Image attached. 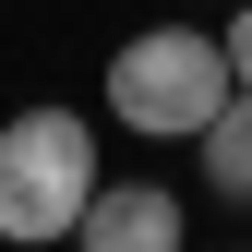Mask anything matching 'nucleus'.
Returning <instances> with one entry per match:
<instances>
[{"label":"nucleus","instance_id":"3","mask_svg":"<svg viewBox=\"0 0 252 252\" xmlns=\"http://www.w3.org/2000/svg\"><path fill=\"white\" fill-rule=\"evenodd\" d=\"M72 252H180V192H156V180H96Z\"/></svg>","mask_w":252,"mask_h":252},{"label":"nucleus","instance_id":"1","mask_svg":"<svg viewBox=\"0 0 252 252\" xmlns=\"http://www.w3.org/2000/svg\"><path fill=\"white\" fill-rule=\"evenodd\" d=\"M96 204V120L72 108H12L0 120V240L12 252H48L84 228Z\"/></svg>","mask_w":252,"mask_h":252},{"label":"nucleus","instance_id":"4","mask_svg":"<svg viewBox=\"0 0 252 252\" xmlns=\"http://www.w3.org/2000/svg\"><path fill=\"white\" fill-rule=\"evenodd\" d=\"M192 144H204V180H216V192L252 204V84H228V108H216Z\"/></svg>","mask_w":252,"mask_h":252},{"label":"nucleus","instance_id":"5","mask_svg":"<svg viewBox=\"0 0 252 252\" xmlns=\"http://www.w3.org/2000/svg\"><path fill=\"white\" fill-rule=\"evenodd\" d=\"M216 48H228V72L252 84V0H240V12H228V24H216Z\"/></svg>","mask_w":252,"mask_h":252},{"label":"nucleus","instance_id":"6","mask_svg":"<svg viewBox=\"0 0 252 252\" xmlns=\"http://www.w3.org/2000/svg\"><path fill=\"white\" fill-rule=\"evenodd\" d=\"M48 252H72V240H48Z\"/></svg>","mask_w":252,"mask_h":252},{"label":"nucleus","instance_id":"2","mask_svg":"<svg viewBox=\"0 0 252 252\" xmlns=\"http://www.w3.org/2000/svg\"><path fill=\"white\" fill-rule=\"evenodd\" d=\"M228 48L204 36V24H144V36L108 48V120L144 144H192L216 108H228Z\"/></svg>","mask_w":252,"mask_h":252}]
</instances>
